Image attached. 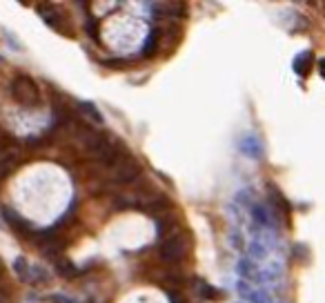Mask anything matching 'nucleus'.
<instances>
[{"mask_svg":"<svg viewBox=\"0 0 325 303\" xmlns=\"http://www.w3.org/2000/svg\"><path fill=\"white\" fill-rule=\"evenodd\" d=\"M11 96H14L16 103L25 105V107H36L40 101V89L34 83V78H29L27 74H20L11 83Z\"/></svg>","mask_w":325,"mask_h":303,"instance_id":"obj_1","label":"nucleus"},{"mask_svg":"<svg viewBox=\"0 0 325 303\" xmlns=\"http://www.w3.org/2000/svg\"><path fill=\"white\" fill-rule=\"evenodd\" d=\"M187 254V246L183 243V236H167L161 241L158 246V256L165 261V263H181Z\"/></svg>","mask_w":325,"mask_h":303,"instance_id":"obj_2","label":"nucleus"},{"mask_svg":"<svg viewBox=\"0 0 325 303\" xmlns=\"http://www.w3.org/2000/svg\"><path fill=\"white\" fill-rule=\"evenodd\" d=\"M114 170H116V178L121 180V183H132V180L140 176V163L125 152V154L121 156V161L114 165Z\"/></svg>","mask_w":325,"mask_h":303,"instance_id":"obj_3","label":"nucleus"},{"mask_svg":"<svg viewBox=\"0 0 325 303\" xmlns=\"http://www.w3.org/2000/svg\"><path fill=\"white\" fill-rule=\"evenodd\" d=\"M36 9H38V14H43V18L47 20V25H49V27L58 29L61 34H65V36H72V29L67 27V18H65L58 9L51 7V3H40Z\"/></svg>","mask_w":325,"mask_h":303,"instance_id":"obj_4","label":"nucleus"},{"mask_svg":"<svg viewBox=\"0 0 325 303\" xmlns=\"http://www.w3.org/2000/svg\"><path fill=\"white\" fill-rule=\"evenodd\" d=\"M147 203L143 205V212H150L154 217H161L167 209H172V199L165 194H152L150 199H145Z\"/></svg>","mask_w":325,"mask_h":303,"instance_id":"obj_5","label":"nucleus"},{"mask_svg":"<svg viewBox=\"0 0 325 303\" xmlns=\"http://www.w3.org/2000/svg\"><path fill=\"white\" fill-rule=\"evenodd\" d=\"M0 212H3L5 221H7V223H9L11 227H14L16 232H18V234H32V230H34V227H32V223H29L27 219H22L20 214H16L11 207H5V205L0 207Z\"/></svg>","mask_w":325,"mask_h":303,"instance_id":"obj_6","label":"nucleus"},{"mask_svg":"<svg viewBox=\"0 0 325 303\" xmlns=\"http://www.w3.org/2000/svg\"><path fill=\"white\" fill-rule=\"evenodd\" d=\"M20 167V154L14 149H7L0 154V180H5L11 172H16Z\"/></svg>","mask_w":325,"mask_h":303,"instance_id":"obj_7","label":"nucleus"},{"mask_svg":"<svg viewBox=\"0 0 325 303\" xmlns=\"http://www.w3.org/2000/svg\"><path fill=\"white\" fill-rule=\"evenodd\" d=\"M268 194H270V203L272 207H276L283 217H289V212H292V205H289V201L285 199V194L276 188V185H268Z\"/></svg>","mask_w":325,"mask_h":303,"instance_id":"obj_8","label":"nucleus"},{"mask_svg":"<svg viewBox=\"0 0 325 303\" xmlns=\"http://www.w3.org/2000/svg\"><path fill=\"white\" fill-rule=\"evenodd\" d=\"M312 65H314V54H312L310 49L307 51H301V54L294 58V72H297L301 78H307L310 76V72H312Z\"/></svg>","mask_w":325,"mask_h":303,"instance_id":"obj_9","label":"nucleus"},{"mask_svg":"<svg viewBox=\"0 0 325 303\" xmlns=\"http://www.w3.org/2000/svg\"><path fill=\"white\" fill-rule=\"evenodd\" d=\"M192 285H194V290H196V294L203 296V299H221V296H223V292H218L216 288H212L205 279L194 277L192 279Z\"/></svg>","mask_w":325,"mask_h":303,"instance_id":"obj_10","label":"nucleus"},{"mask_svg":"<svg viewBox=\"0 0 325 303\" xmlns=\"http://www.w3.org/2000/svg\"><path fill=\"white\" fill-rule=\"evenodd\" d=\"M241 152L247 154V156H252V159H261V156H263L261 143H258L254 136H245L243 141H241Z\"/></svg>","mask_w":325,"mask_h":303,"instance_id":"obj_11","label":"nucleus"},{"mask_svg":"<svg viewBox=\"0 0 325 303\" xmlns=\"http://www.w3.org/2000/svg\"><path fill=\"white\" fill-rule=\"evenodd\" d=\"M56 270H58V275L65 277V279H74V277L80 275L78 267H76L72 261H67V259H56Z\"/></svg>","mask_w":325,"mask_h":303,"instance_id":"obj_12","label":"nucleus"},{"mask_svg":"<svg viewBox=\"0 0 325 303\" xmlns=\"http://www.w3.org/2000/svg\"><path fill=\"white\" fill-rule=\"evenodd\" d=\"M158 38H161V29H152V34H150V36H147V40H145L143 56L152 58L154 54H156V49H158Z\"/></svg>","mask_w":325,"mask_h":303,"instance_id":"obj_13","label":"nucleus"},{"mask_svg":"<svg viewBox=\"0 0 325 303\" xmlns=\"http://www.w3.org/2000/svg\"><path fill=\"white\" fill-rule=\"evenodd\" d=\"M29 261L25 259V256H18V259L14 261V270H16V275H18L25 283H32V272H29Z\"/></svg>","mask_w":325,"mask_h":303,"instance_id":"obj_14","label":"nucleus"},{"mask_svg":"<svg viewBox=\"0 0 325 303\" xmlns=\"http://www.w3.org/2000/svg\"><path fill=\"white\" fill-rule=\"evenodd\" d=\"M80 109L85 112V116L87 118H92L96 125H103V114L98 112V107L94 103H90V101H85V103H80Z\"/></svg>","mask_w":325,"mask_h":303,"instance_id":"obj_15","label":"nucleus"},{"mask_svg":"<svg viewBox=\"0 0 325 303\" xmlns=\"http://www.w3.org/2000/svg\"><path fill=\"white\" fill-rule=\"evenodd\" d=\"M176 225H179V221L174 217H167V219H158L156 221V230H158V236H167L172 230H176Z\"/></svg>","mask_w":325,"mask_h":303,"instance_id":"obj_16","label":"nucleus"},{"mask_svg":"<svg viewBox=\"0 0 325 303\" xmlns=\"http://www.w3.org/2000/svg\"><path fill=\"white\" fill-rule=\"evenodd\" d=\"M85 29H87V36H90L92 40H98V38H100V36H98V20H96V18H90V20H87Z\"/></svg>","mask_w":325,"mask_h":303,"instance_id":"obj_17","label":"nucleus"},{"mask_svg":"<svg viewBox=\"0 0 325 303\" xmlns=\"http://www.w3.org/2000/svg\"><path fill=\"white\" fill-rule=\"evenodd\" d=\"M252 214H254V217H256V221H258V223H268V212H265V209L261 207V205H254L252 207Z\"/></svg>","mask_w":325,"mask_h":303,"instance_id":"obj_18","label":"nucleus"},{"mask_svg":"<svg viewBox=\"0 0 325 303\" xmlns=\"http://www.w3.org/2000/svg\"><path fill=\"white\" fill-rule=\"evenodd\" d=\"M47 301H49V303H76L74 299L63 296V294H49V296H47Z\"/></svg>","mask_w":325,"mask_h":303,"instance_id":"obj_19","label":"nucleus"},{"mask_svg":"<svg viewBox=\"0 0 325 303\" xmlns=\"http://www.w3.org/2000/svg\"><path fill=\"white\" fill-rule=\"evenodd\" d=\"M0 303H5V301H3V296H0Z\"/></svg>","mask_w":325,"mask_h":303,"instance_id":"obj_20","label":"nucleus"},{"mask_svg":"<svg viewBox=\"0 0 325 303\" xmlns=\"http://www.w3.org/2000/svg\"><path fill=\"white\" fill-rule=\"evenodd\" d=\"M0 275H3V272H0Z\"/></svg>","mask_w":325,"mask_h":303,"instance_id":"obj_21","label":"nucleus"}]
</instances>
